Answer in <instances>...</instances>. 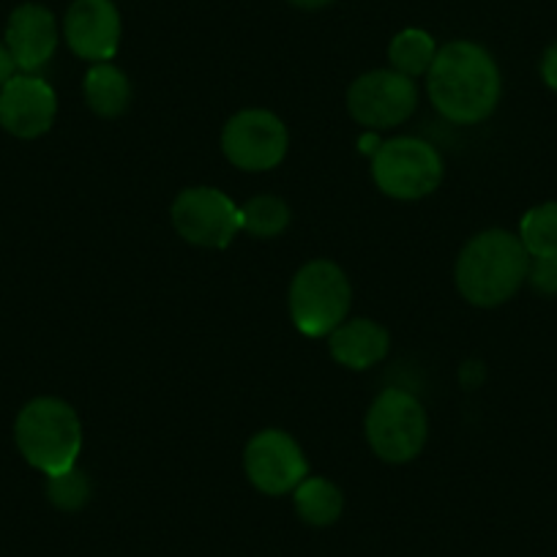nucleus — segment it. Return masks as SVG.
<instances>
[{
  "mask_svg": "<svg viewBox=\"0 0 557 557\" xmlns=\"http://www.w3.org/2000/svg\"><path fill=\"white\" fill-rule=\"evenodd\" d=\"M435 110L451 123H481L500 99V72L490 52L473 41H451L437 50L426 72Z\"/></svg>",
  "mask_w": 557,
  "mask_h": 557,
  "instance_id": "obj_1",
  "label": "nucleus"
},
{
  "mask_svg": "<svg viewBox=\"0 0 557 557\" xmlns=\"http://www.w3.org/2000/svg\"><path fill=\"white\" fill-rule=\"evenodd\" d=\"M530 271V255L519 235L486 230L468 240L457 260V287L475 307L506 304L522 287Z\"/></svg>",
  "mask_w": 557,
  "mask_h": 557,
  "instance_id": "obj_2",
  "label": "nucleus"
},
{
  "mask_svg": "<svg viewBox=\"0 0 557 557\" xmlns=\"http://www.w3.org/2000/svg\"><path fill=\"white\" fill-rule=\"evenodd\" d=\"M14 441L25 462L50 479L77 468L83 451V421L69 401L39 396L20 410Z\"/></svg>",
  "mask_w": 557,
  "mask_h": 557,
  "instance_id": "obj_3",
  "label": "nucleus"
},
{
  "mask_svg": "<svg viewBox=\"0 0 557 557\" xmlns=\"http://www.w3.org/2000/svg\"><path fill=\"white\" fill-rule=\"evenodd\" d=\"M350 282L331 260H312L290 285L293 323L307 336H329L350 312Z\"/></svg>",
  "mask_w": 557,
  "mask_h": 557,
  "instance_id": "obj_4",
  "label": "nucleus"
},
{
  "mask_svg": "<svg viewBox=\"0 0 557 557\" xmlns=\"http://www.w3.org/2000/svg\"><path fill=\"white\" fill-rule=\"evenodd\" d=\"M430 432L424 405L412 394L388 388L372 401L367 416V441L385 462H410L421 454Z\"/></svg>",
  "mask_w": 557,
  "mask_h": 557,
  "instance_id": "obj_5",
  "label": "nucleus"
},
{
  "mask_svg": "<svg viewBox=\"0 0 557 557\" xmlns=\"http://www.w3.org/2000/svg\"><path fill=\"white\" fill-rule=\"evenodd\" d=\"M372 175L380 191L396 200H421L443 181V159L430 143L396 137L383 143L372 159Z\"/></svg>",
  "mask_w": 557,
  "mask_h": 557,
  "instance_id": "obj_6",
  "label": "nucleus"
},
{
  "mask_svg": "<svg viewBox=\"0 0 557 557\" xmlns=\"http://www.w3.org/2000/svg\"><path fill=\"white\" fill-rule=\"evenodd\" d=\"M170 216L181 238L202 249H224L240 233V208L213 186L181 191Z\"/></svg>",
  "mask_w": 557,
  "mask_h": 557,
  "instance_id": "obj_7",
  "label": "nucleus"
},
{
  "mask_svg": "<svg viewBox=\"0 0 557 557\" xmlns=\"http://www.w3.org/2000/svg\"><path fill=\"white\" fill-rule=\"evenodd\" d=\"M290 137L285 123L268 110H240L222 132V151L238 170L265 173L285 159Z\"/></svg>",
  "mask_w": 557,
  "mask_h": 557,
  "instance_id": "obj_8",
  "label": "nucleus"
},
{
  "mask_svg": "<svg viewBox=\"0 0 557 557\" xmlns=\"http://www.w3.org/2000/svg\"><path fill=\"white\" fill-rule=\"evenodd\" d=\"M416 83L394 69L361 74L347 94V110L367 128L399 126L416 112Z\"/></svg>",
  "mask_w": 557,
  "mask_h": 557,
  "instance_id": "obj_9",
  "label": "nucleus"
},
{
  "mask_svg": "<svg viewBox=\"0 0 557 557\" xmlns=\"http://www.w3.org/2000/svg\"><path fill=\"white\" fill-rule=\"evenodd\" d=\"M244 468L251 484L265 495H287L309 475L301 446L282 430H262L246 443Z\"/></svg>",
  "mask_w": 557,
  "mask_h": 557,
  "instance_id": "obj_10",
  "label": "nucleus"
},
{
  "mask_svg": "<svg viewBox=\"0 0 557 557\" xmlns=\"http://www.w3.org/2000/svg\"><path fill=\"white\" fill-rule=\"evenodd\" d=\"M55 90L34 74H14L0 88V126L20 139H34L50 132L55 121Z\"/></svg>",
  "mask_w": 557,
  "mask_h": 557,
  "instance_id": "obj_11",
  "label": "nucleus"
},
{
  "mask_svg": "<svg viewBox=\"0 0 557 557\" xmlns=\"http://www.w3.org/2000/svg\"><path fill=\"white\" fill-rule=\"evenodd\" d=\"M63 36L85 61H110L121 45V14L112 0H74L63 20Z\"/></svg>",
  "mask_w": 557,
  "mask_h": 557,
  "instance_id": "obj_12",
  "label": "nucleus"
},
{
  "mask_svg": "<svg viewBox=\"0 0 557 557\" xmlns=\"http://www.w3.org/2000/svg\"><path fill=\"white\" fill-rule=\"evenodd\" d=\"M3 45L20 72H39L58 50V23L50 9L39 7V3H23L14 9Z\"/></svg>",
  "mask_w": 557,
  "mask_h": 557,
  "instance_id": "obj_13",
  "label": "nucleus"
},
{
  "mask_svg": "<svg viewBox=\"0 0 557 557\" xmlns=\"http://www.w3.org/2000/svg\"><path fill=\"white\" fill-rule=\"evenodd\" d=\"M391 336L374 320H345L329 334V350L347 369H369L388 356Z\"/></svg>",
  "mask_w": 557,
  "mask_h": 557,
  "instance_id": "obj_14",
  "label": "nucleus"
},
{
  "mask_svg": "<svg viewBox=\"0 0 557 557\" xmlns=\"http://www.w3.org/2000/svg\"><path fill=\"white\" fill-rule=\"evenodd\" d=\"M85 101L101 117H117L132 101V85L126 74L112 63H94L85 74Z\"/></svg>",
  "mask_w": 557,
  "mask_h": 557,
  "instance_id": "obj_15",
  "label": "nucleus"
},
{
  "mask_svg": "<svg viewBox=\"0 0 557 557\" xmlns=\"http://www.w3.org/2000/svg\"><path fill=\"white\" fill-rule=\"evenodd\" d=\"M293 503H296L298 517L314 528H329L345 511V495L339 492V486L331 484L329 479H318V475H307L293 490Z\"/></svg>",
  "mask_w": 557,
  "mask_h": 557,
  "instance_id": "obj_16",
  "label": "nucleus"
},
{
  "mask_svg": "<svg viewBox=\"0 0 557 557\" xmlns=\"http://www.w3.org/2000/svg\"><path fill=\"white\" fill-rule=\"evenodd\" d=\"M437 55L435 39L426 30L407 28L394 36L388 47V61L394 72L405 74V77H421L432 69V61Z\"/></svg>",
  "mask_w": 557,
  "mask_h": 557,
  "instance_id": "obj_17",
  "label": "nucleus"
},
{
  "mask_svg": "<svg viewBox=\"0 0 557 557\" xmlns=\"http://www.w3.org/2000/svg\"><path fill=\"white\" fill-rule=\"evenodd\" d=\"M290 224V208L273 195L251 197L240 206V230L257 238H276Z\"/></svg>",
  "mask_w": 557,
  "mask_h": 557,
  "instance_id": "obj_18",
  "label": "nucleus"
},
{
  "mask_svg": "<svg viewBox=\"0 0 557 557\" xmlns=\"http://www.w3.org/2000/svg\"><path fill=\"white\" fill-rule=\"evenodd\" d=\"M519 240L530 257H557V202H544L524 213Z\"/></svg>",
  "mask_w": 557,
  "mask_h": 557,
  "instance_id": "obj_19",
  "label": "nucleus"
},
{
  "mask_svg": "<svg viewBox=\"0 0 557 557\" xmlns=\"http://www.w3.org/2000/svg\"><path fill=\"white\" fill-rule=\"evenodd\" d=\"M47 497L61 511H77L90 500V481L79 468L47 479Z\"/></svg>",
  "mask_w": 557,
  "mask_h": 557,
  "instance_id": "obj_20",
  "label": "nucleus"
},
{
  "mask_svg": "<svg viewBox=\"0 0 557 557\" xmlns=\"http://www.w3.org/2000/svg\"><path fill=\"white\" fill-rule=\"evenodd\" d=\"M533 290L544 296H557V257H533L528 271Z\"/></svg>",
  "mask_w": 557,
  "mask_h": 557,
  "instance_id": "obj_21",
  "label": "nucleus"
},
{
  "mask_svg": "<svg viewBox=\"0 0 557 557\" xmlns=\"http://www.w3.org/2000/svg\"><path fill=\"white\" fill-rule=\"evenodd\" d=\"M541 77L552 90H557V45H552L541 58Z\"/></svg>",
  "mask_w": 557,
  "mask_h": 557,
  "instance_id": "obj_22",
  "label": "nucleus"
},
{
  "mask_svg": "<svg viewBox=\"0 0 557 557\" xmlns=\"http://www.w3.org/2000/svg\"><path fill=\"white\" fill-rule=\"evenodd\" d=\"M14 74H17V66H14V61H12V55H9L7 45L0 41V88H3V85H7L9 79L14 77Z\"/></svg>",
  "mask_w": 557,
  "mask_h": 557,
  "instance_id": "obj_23",
  "label": "nucleus"
},
{
  "mask_svg": "<svg viewBox=\"0 0 557 557\" xmlns=\"http://www.w3.org/2000/svg\"><path fill=\"white\" fill-rule=\"evenodd\" d=\"M293 7H298V9H309V12H312V9H323V7H329V3H334V0H290Z\"/></svg>",
  "mask_w": 557,
  "mask_h": 557,
  "instance_id": "obj_24",
  "label": "nucleus"
}]
</instances>
